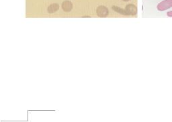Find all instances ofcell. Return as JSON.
<instances>
[{
    "label": "cell",
    "instance_id": "6da1fadb",
    "mask_svg": "<svg viewBox=\"0 0 172 122\" xmlns=\"http://www.w3.org/2000/svg\"><path fill=\"white\" fill-rule=\"evenodd\" d=\"M172 7V0H163L157 6L159 11H163Z\"/></svg>",
    "mask_w": 172,
    "mask_h": 122
},
{
    "label": "cell",
    "instance_id": "7a4b0ae2",
    "mask_svg": "<svg viewBox=\"0 0 172 122\" xmlns=\"http://www.w3.org/2000/svg\"><path fill=\"white\" fill-rule=\"evenodd\" d=\"M96 13L99 18H106L108 16L109 11L106 7L103 5H100L97 8Z\"/></svg>",
    "mask_w": 172,
    "mask_h": 122
},
{
    "label": "cell",
    "instance_id": "3957f363",
    "mask_svg": "<svg viewBox=\"0 0 172 122\" xmlns=\"http://www.w3.org/2000/svg\"><path fill=\"white\" fill-rule=\"evenodd\" d=\"M125 9L128 16H135L137 13V7L133 4H128L126 6Z\"/></svg>",
    "mask_w": 172,
    "mask_h": 122
},
{
    "label": "cell",
    "instance_id": "277c9868",
    "mask_svg": "<svg viewBox=\"0 0 172 122\" xmlns=\"http://www.w3.org/2000/svg\"><path fill=\"white\" fill-rule=\"evenodd\" d=\"M62 9H63V11L66 12H69L71 11L72 8H73V4L70 1H68V0H66V1H64L62 3Z\"/></svg>",
    "mask_w": 172,
    "mask_h": 122
},
{
    "label": "cell",
    "instance_id": "5b68a950",
    "mask_svg": "<svg viewBox=\"0 0 172 122\" xmlns=\"http://www.w3.org/2000/svg\"><path fill=\"white\" fill-rule=\"evenodd\" d=\"M59 9V5L58 3H53L48 7V12L49 13H53L58 11Z\"/></svg>",
    "mask_w": 172,
    "mask_h": 122
},
{
    "label": "cell",
    "instance_id": "8992f818",
    "mask_svg": "<svg viewBox=\"0 0 172 122\" xmlns=\"http://www.w3.org/2000/svg\"><path fill=\"white\" fill-rule=\"evenodd\" d=\"M112 9L114 10V11H115L116 12H117V13L121 14V15L128 16V14L127 12H126V9H123V8L117 7V6H112Z\"/></svg>",
    "mask_w": 172,
    "mask_h": 122
},
{
    "label": "cell",
    "instance_id": "52a82bcc",
    "mask_svg": "<svg viewBox=\"0 0 172 122\" xmlns=\"http://www.w3.org/2000/svg\"><path fill=\"white\" fill-rule=\"evenodd\" d=\"M167 16L168 17H172V11H169L167 13Z\"/></svg>",
    "mask_w": 172,
    "mask_h": 122
},
{
    "label": "cell",
    "instance_id": "ba28073f",
    "mask_svg": "<svg viewBox=\"0 0 172 122\" xmlns=\"http://www.w3.org/2000/svg\"><path fill=\"white\" fill-rule=\"evenodd\" d=\"M83 18H90V16H84Z\"/></svg>",
    "mask_w": 172,
    "mask_h": 122
},
{
    "label": "cell",
    "instance_id": "9c48e42d",
    "mask_svg": "<svg viewBox=\"0 0 172 122\" xmlns=\"http://www.w3.org/2000/svg\"><path fill=\"white\" fill-rule=\"evenodd\" d=\"M123 1H130V0H123Z\"/></svg>",
    "mask_w": 172,
    "mask_h": 122
}]
</instances>
